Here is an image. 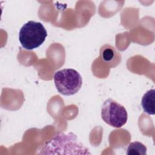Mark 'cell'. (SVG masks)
I'll return each mask as SVG.
<instances>
[{"mask_svg":"<svg viewBox=\"0 0 155 155\" xmlns=\"http://www.w3.org/2000/svg\"><path fill=\"white\" fill-rule=\"evenodd\" d=\"M101 114L106 124L114 128L122 127L128 120V113L125 108L112 99L105 101L101 108Z\"/></svg>","mask_w":155,"mask_h":155,"instance_id":"obj_4","label":"cell"},{"mask_svg":"<svg viewBox=\"0 0 155 155\" xmlns=\"http://www.w3.org/2000/svg\"><path fill=\"white\" fill-rule=\"evenodd\" d=\"M147 148L142 143L135 141L129 143L127 148V154L128 155H146Z\"/></svg>","mask_w":155,"mask_h":155,"instance_id":"obj_6","label":"cell"},{"mask_svg":"<svg viewBox=\"0 0 155 155\" xmlns=\"http://www.w3.org/2000/svg\"><path fill=\"white\" fill-rule=\"evenodd\" d=\"M53 79L57 90L64 96L75 94L82 85L81 75L73 68H64L56 71Z\"/></svg>","mask_w":155,"mask_h":155,"instance_id":"obj_3","label":"cell"},{"mask_svg":"<svg viewBox=\"0 0 155 155\" xmlns=\"http://www.w3.org/2000/svg\"><path fill=\"white\" fill-rule=\"evenodd\" d=\"M47 36V31L41 22L29 21L21 28L19 41L24 48L31 50L40 47Z\"/></svg>","mask_w":155,"mask_h":155,"instance_id":"obj_2","label":"cell"},{"mask_svg":"<svg viewBox=\"0 0 155 155\" xmlns=\"http://www.w3.org/2000/svg\"><path fill=\"white\" fill-rule=\"evenodd\" d=\"M155 102V90L151 89L144 94L142 98L141 105L143 111L149 115H154Z\"/></svg>","mask_w":155,"mask_h":155,"instance_id":"obj_5","label":"cell"},{"mask_svg":"<svg viewBox=\"0 0 155 155\" xmlns=\"http://www.w3.org/2000/svg\"><path fill=\"white\" fill-rule=\"evenodd\" d=\"M115 53L116 52L113 48H106L102 51V56L104 61L107 62H111L114 59Z\"/></svg>","mask_w":155,"mask_h":155,"instance_id":"obj_7","label":"cell"},{"mask_svg":"<svg viewBox=\"0 0 155 155\" xmlns=\"http://www.w3.org/2000/svg\"><path fill=\"white\" fill-rule=\"evenodd\" d=\"M39 154H91L77 136L71 132H60L47 141L41 148Z\"/></svg>","mask_w":155,"mask_h":155,"instance_id":"obj_1","label":"cell"}]
</instances>
